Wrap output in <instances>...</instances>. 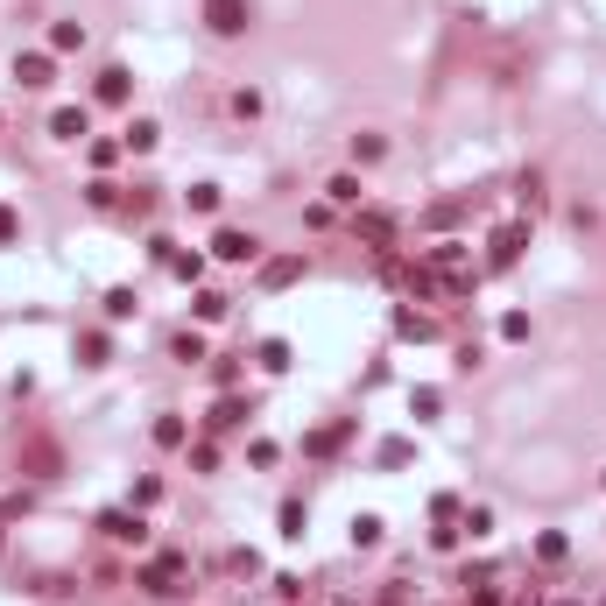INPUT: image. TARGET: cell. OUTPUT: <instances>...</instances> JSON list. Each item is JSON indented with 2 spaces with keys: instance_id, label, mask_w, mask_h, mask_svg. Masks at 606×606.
<instances>
[{
  "instance_id": "cell-15",
  "label": "cell",
  "mask_w": 606,
  "mask_h": 606,
  "mask_svg": "<svg viewBox=\"0 0 606 606\" xmlns=\"http://www.w3.org/2000/svg\"><path fill=\"white\" fill-rule=\"evenodd\" d=\"M7 240H22V211L15 205H0V247H7Z\"/></svg>"
},
{
  "instance_id": "cell-11",
  "label": "cell",
  "mask_w": 606,
  "mask_h": 606,
  "mask_svg": "<svg viewBox=\"0 0 606 606\" xmlns=\"http://www.w3.org/2000/svg\"><path fill=\"white\" fill-rule=\"evenodd\" d=\"M78 43H85L78 22H56V28H50V50H78Z\"/></svg>"
},
{
  "instance_id": "cell-16",
  "label": "cell",
  "mask_w": 606,
  "mask_h": 606,
  "mask_svg": "<svg viewBox=\"0 0 606 606\" xmlns=\"http://www.w3.org/2000/svg\"><path fill=\"white\" fill-rule=\"evenodd\" d=\"M128 149H156V120H134V128H128Z\"/></svg>"
},
{
  "instance_id": "cell-18",
  "label": "cell",
  "mask_w": 606,
  "mask_h": 606,
  "mask_svg": "<svg viewBox=\"0 0 606 606\" xmlns=\"http://www.w3.org/2000/svg\"><path fill=\"white\" fill-rule=\"evenodd\" d=\"M198 317H205V324H211V317H226V296L205 290V296H198Z\"/></svg>"
},
{
  "instance_id": "cell-3",
  "label": "cell",
  "mask_w": 606,
  "mask_h": 606,
  "mask_svg": "<svg viewBox=\"0 0 606 606\" xmlns=\"http://www.w3.org/2000/svg\"><path fill=\"white\" fill-rule=\"evenodd\" d=\"M515 254H522V226H501L487 247V268H515Z\"/></svg>"
},
{
  "instance_id": "cell-7",
  "label": "cell",
  "mask_w": 606,
  "mask_h": 606,
  "mask_svg": "<svg viewBox=\"0 0 606 606\" xmlns=\"http://www.w3.org/2000/svg\"><path fill=\"white\" fill-rule=\"evenodd\" d=\"M15 78H22V85H50V56H43V50L15 56Z\"/></svg>"
},
{
  "instance_id": "cell-9",
  "label": "cell",
  "mask_w": 606,
  "mask_h": 606,
  "mask_svg": "<svg viewBox=\"0 0 606 606\" xmlns=\"http://www.w3.org/2000/svg\"><path fill=\"white\" fill-rule=\"evenodd\" d=\"M99 99H106V106L128 99V71H120V64H113V71H99Z\"/></svg>"
},
{
  "instance_id": "cell-4",
  "label": "cell",
  "mask_w": 606,
  "mask_h": 606,
  "mask_svg": "<svg viewBox=\"0 0 606 606\" xmlns=\"http://www.w3.org/2000/svg\"><path fill=\"white\" fill-rule=\"evenodd\" d=\"M211 254H219V262H254V233H233V226H226V233L211 240Z\"/></svg>"
},
{
  "instance_id": "cell-6",
  "label": "cell",
  "mask_w": 606,
  "mask_h": 606,
  "mask_svg": "<svg viewBox=\"0 0 606 606\" xmlns=\"http://www.w3.org/2000/svg\"><path fill=\"white\" fill-rule=\"evenodd\" d=\"M99 529L113 536V543H141V522H134L128 508H106V515H99Z\"/></svg>"
},
{
  "instance_id": "cell-12",
  "label": "cell",
  "mask_w": 606,
  "mask_h": 606,
  "mask_svg": "<svg viewBox=\"0 0 606 606\" xmlns=\"http://www.w3.org/2000/svg\"><path fill=\"white\" fill-rule=\"evenodd\" d=\"M296 275H303V262H296V254H290V262H268V290H282V282H296Z\"/></svg>"
},
{
  "instance_id": "cell-2",
  "label": "cell",
  "mask_w": 606,
  "mask_h": 606,
  "mask_svg": "<svg viewBox=\"0 0 606 606\" xmlns=\"http://www.w3.org/2000/svg\"><path fill=\"white\" fill-rule=\"evenodd\" d=\"M205 22L219 28V36H240V28L254 22V7H247V0H205Z\"/></svg>"
},
{
  "instance_id": "cell-1",
  "label": "cell",
  "mask_w": 606,
  "mask_h": 606,
  "mask_svg": "<svg viewBox=\"0 0 606 606\" xmlns=\"http://www.w3.org/2000/svg\"><path fill=\"white\" fill-rule=\"evenodd\" d=\"M141 592H156V600H169L177 585H184V557H156V564H141Z\"/></svg>"
},
{
  "instance_id": "cell-10",
  "label": "cell",
  "mask_w": 606,
  "mask_h": 606,
  "mask_svg": "<svg viewBox=\"0 0 606 606\" xmlns=\"http://www.w3.org/2000/svg\"><path fill=\"white\" fill-rule=\"evenodd\" d=\"M50 134H64V141H78V134H85V113H78V106H64V113L50 120Z\"/></svg>"
},
{
  "instance_id": "cell-13",
  "label": "cell",
  "mask_w": 606,
  "mask_h": 606,
  "mask_svg": "<svg viewBox=\"0 0 606 606\" xmlns=\"http://www.w3.org/2000/svg\"><path fill=\"white\" fill-rule=\"evenodd\" d=\"M345 437H353V423H332V430H317V437H311V451H339Z\"/></svg>"
},
{
  "instance_id": "cell-17",
  "label": "cell",
  "mask_w": 606,
  "mask_h": 606,
  "mask_svg": "<svg viewBox=\"0 0 606 606\" xmlns=\"http://www.w3.org/2000/svg\"><path fill=\"white\" fill-rule=\"evenodd\" d=\"M240 416H247V409H240V402H219V409H211V430H233Z\"/></svg>"
},
{
  "instance_id": "cell-8",
  "label": "cell",
  "mask_w": 606,
  "mask_h": 606,
  "mask_svg": "<svg viewBox=\"0 0 606 606\" xmlns=\"http://www.w3.org/2000/svg\"><path fill=\"white\" fill-rule=\"evenodd\" d=\"M381 543V515H353V550H374Z\"/></svg>"
},
{
  "instance_id": "cell-5",
  "label": "cell",
  "mask_w": 606,
  "mask_h": 606,
  "mask_svg": "<svg viewBox=\"0 0 606 606\" xmlns=\"http://www.w3.org/2000/svg\"><path fill=\"white\" fill-rule=\"evenodd\" d=\"M353 226H360V240H367V247H388V240H395V219H388V211H360Z\"/></svg>"
},
{
  "instance_id": "cell-14",
  "label": "cell",
  "mask_w": 606,
  "mask_h": 606,
  "mask_svg": "<svg viewBox=\"0 0 606 606\" xmlns=\"http://www.w3.org/2000/svg\"><path fill=\"white\" fill-rule=\"evenodd\" d=\"M156 445H162V451L184 445V416H162V423H156Z\"/></svg>"
},
{
  "instance_id": "cell-19",
  "label": "cell",
  "mask_w": 606,
  "mask_h": 606,
  "mask_svg": "<svg viewBox=\"0 0 606 606\" xmlns=\"http://www.w3.org/2000/svg\"><path fill=\"white\" fill-rule=\"evenodd\" d=\"M282 536H303V501H282Z\"/></svg>"
}]
</instances>
